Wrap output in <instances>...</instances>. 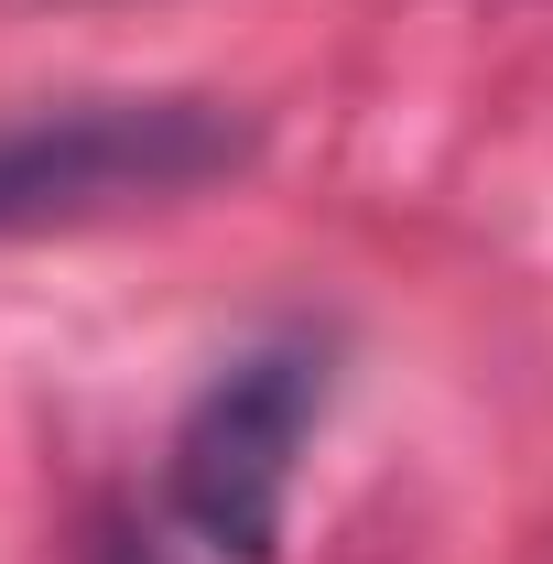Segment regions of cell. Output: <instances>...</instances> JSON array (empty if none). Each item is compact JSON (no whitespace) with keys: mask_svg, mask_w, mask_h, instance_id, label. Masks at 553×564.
<instances>
[{"mask_svg":"<svg viewBox=\"0 0 553 564\" xmlns=\"http://www.w3.org/2000/svg\"><path fill=\"white\" fill-rule=\"evenodd\" d=\"M326 413V337H261L196 391V413L174 423V521L228 564L282 554V499H293V456Z\"/></svg>","mask_w":553,"mask_h":564,"instance_id":"1","label":"cell"},{"mask_svg":"<svg viewBox=\"0 0 553 564\" xmlns=\"http://www.w3.org/2000/svg\"><path fill=\"white\" fill-rule=\"evenodd\" d=\"M250 163V120L217 98H76L0 131V239L98 217L131 196H185Z\"/></svg>","mask_w":553,"mask_h":564,"instance_id":"2","label":"cell"}]
</instances>
